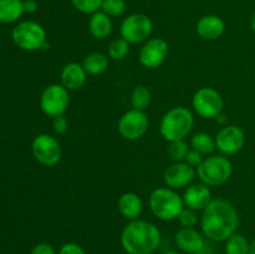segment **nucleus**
I'll list each match as a JSON object with an SVG mask.
<instances>
[{
	"mask_svg": "<svg viewBox=\"0 0 255 254\" xmlns=\"http://www.w3.org/2000/svg\"><path fill=\"white\" fill-rule=\"evenodd\" d=\"M201 229L203 236L212 242H226L237 233L239 214L233 203L223 198L212 199L202 211Z\"/></svg>",
	"mask_w": 255,
	"mask_h": 254,
	"instance_id": "f257e3e1",
	"label": "nucleus"
},
{
	"mask_svg": "<svg viewBox=\"0 0 255 254\" xmlns=\"http://www.w3.org/2000/svg\"><path fill=\"white\" fill-rule=\"evenodd\" d=\"M120 242L127 254H154L161 246L162 234L156 224L138 218L128 221Z\"/></svg>",
	"mask_w": 255,
	"mask_h": 254,
	"instance_id": "f03ea898",
	"label": "nucleus"
},
{
	"mask_svg": "<svg viewBox=\"0 0 255 254\" xmlns=\"http://www.w3.org/2000/svg\"><path fill=\"white\" fill-rule=\"evenodd\" d=\"M194 126V115L184 106H176L166 111L159 121V133L167 142L186 139Z\"/></svg>",
	"mask_w": 255,
	"mask_h": 254,
	"instance_id": "7ed1b4c3",
	"label": "nucleus"
},
{
	"mask_svg": "<svg viewBox=\"0 0 255 254\" xmlns=\"http://www.w3.org/2000/svg\"><path fill=\"white\" fill-rule=\"evenodd\" d=\"M148 206L152 214L157 219L171 222L178 218L179 213L184 208L183 198L181 194L169 187H157L148 197Z\"/></svg>",
	"mask_w": 255,
	"mask_h": 254,
	"instance_id": "20e7f679",
	"label": "nucleus"
},
{
	"mask_svg": "<svg viewBox=\"0 0 255 254\" xmlns=\"http://www.w3.org/2000/svg\"><path fill=\"white\" fill-rule=\"evenodd\" d=\"M199 182L208 187H219L231 179L233 163L223 154H211L204 157L203 162L196 168Z\"/></svg>",
	"mask_w": 255,
	"mask_h": 254,
	"instance_id": "39448f33",
	"label": "nucleus"
},
{
	"mask_svg": "<svg viewBox=\"0 0 255 254\" xmlns=\"http://www.w3.org/2000/svg\"><path fill=\"white\" fill-rule=\"evenodd\" d=\"M14 44L24 51H37L47 49L46 30L41 24L32 20H26L15 25L11 31Z\"/></svg>",
	"mask_w": 255,
	"mask_h": 254,
	"instance_id": "423d86ee",
	"label": "nucleus"
},
{
	"mask_svg": "<svg viewBox=\"0 0 255 254\" xmlns=\"http://www.w3.org/2000/svg\"><path fill=\"white\" fill-rule=\"evenodd\" d=\"M153 22L151 17L142 12H133L124 19L120 25V35L129 44H143L151 37Z\"/></svg>",
	"mask_w": 255,
	"mask_h": 254,
	"instance_id": "0eeeda50",
	"label": "nucleus"
},
{
	"mask_svg": "<svg viewBox=\"0 0 255 254\" xmlns=\"http://www.w3.org/2000/svg\"><path fill=\"white\" fill-rule=\"evenodd\" d=\"M224 101L221 92L211 86H203L192 97L193 111L202 119H216L223 112Z\"/></svg>",
	"mask_w": 255,
	"mask_h": 254,
	"instance_id": "6e6552de",
	"label": "nucleus"
},
{
	"mask_svg": "<svg viewBox=\"0 0 255 254\" xmlns=\"http://www.w3.org/2000/svg\"><path fill=\"white\" fill-rule=\"evenodd\" d=\"M39 105L47 117H57L65 115L70 105V91L61 84H51L45 87L40 96Z\"/></svg>",
	"mask_w": 255,
	"mask_h": 254,
	"instance_id": "1a4fd4ad",
	"label": "nucleus"
},
{
	"mask_svg": "<svg viewBox=\"0 0 255 254\" xmlns=\"http://www.w3.org/2000/svg\"><path fill=\"white\" fill-rule=\"evenodd\" d=\"M31 152L40 164L54 167L60 162L62 156L61 144L56 137L49 133H40L31 143Z\"/></svg>",
	"mask_w": 255,
	"mask_h": 254,
	"instance_id": "9d476101",
	"label": "nucleus"
},
{
	"mask_svg": "<svg viewBox=\"0 0 255 254\" xmlns=\"http://www.w3.org/2000/svg\"><path fill=\"white\" fill-rule=\"evenodd\" d=\"M149 127L148 116L144 111L131 109L119 120L117 129L121 137L127 141H137L147 133Z\"/></svg>",
	"mask_w": 255,
	"mask_h": 254,
	"instance_id": "9b49d317",
	"label": "nucleus"
},
{
	"mask_svg": "<svg viewBox=\"0 0 255 254\" xmlns=\"http://www.w3.org/2000/svg\"><path fill=\"white\" fill-rule=\"evenodd\" d=\"M169 45L162 37H149L138 52V61L148 70L158 69L168 57Z\"/></svg>",
	"mask_w": 255,
	"mask_h": 254,
	"instance_id": "f8f14e48",
	"label": "nucleus"
},
{
	"mask_svg": "<svg viewBox=\"0 0 255 254\" xmlns=\"http://www.w3.org/2000/svg\"><path fill=\"white\" fill-rule=\"evenodd\" d=\"M216 139L217 149L223 156H233L241 152L246 144V133L237 125H226L222 127L217 134Z\"/></svg>",
	"mask_w": 255,
	"mask_h": 254,
	"instance_id": "ddd939ff",
	"label": "nucleus"
},
{
	"mask_svg": "<svg viewBox=\"0 0 255 254\" xmlns=\"http://www.w3.org/2000/svg\"><path fill=\"white\" fill-rule=\"evenodd\" d=\"M197 177L196 168L186 162H173L163 172L164 186L172 189H184L193 183Z\"/></svg>",
	"mask_w": 255,
	"mask_h": 254,
	"instance_id": "4468645a",
	"label": "nucleus"
},
{
	"mask_svg": "<svg viewBox=\"0 0 255 254\" xmlns=\"http://www.w3.org/2000/svg\"><path fill=\"white\" fill-rule=\"evenodd\" d=\"M183 203L187 208L194 209L197 212H202L212 202L211 187L206 186L202 182L189 184L183 192Z\"/></svg>",
	"mask_w": 255,
	"mask_h": 254,
	"instance_id": "2eb2a0df",
	"label": "nucleus"
},
{
	"mask_svg": "<svg viewBox=\"0 0 255 254\" xmlns=\"http://www.w3.org/2000/svg\"><path fill=\"white\" fill-rule=\"evenodd\" d=\"M174 242L179 251L187 254H193L204 251V236L196 228H179L174 234Z\"/></svg>",
	"mask_w": 255,
	"mask_h": 254,
	"instance_id": "dca6fc26",
	"label": "nucleus"
},
{
	"mask_svg": "<svg viewBox=\"0 0 255 254\" xmlns=\"http://www.w3.org/2000/svg\"><path fill=\"white\" fill-rule=\"evenodd\" d=\"M196 31L201 39L206 41H214L223 36L226 31V22L218 15H204L197 21Z\"/></svg>",
	"mask_w": 255,
	"mask_h": 254,
	"instance_id": "f3484780",
	"label": "nucleus"
},
{
	"mask_svg": "<svg viewBox=\"0 0 255 254\" xmlns=\"http://www.w3.org/2000/svg\"><path fill=\"white\" fill-rule=\"evenodd\" d=\"M87 80V72L82 64L69 62L62 67L60 72V84L69 91H79L85 86Z\"/></svg>",
	"mask_w": 255,
	"mask_h": 254,
	"instance_id": "a211bd4d",
	"label": "nucleus"
},
{
	"mask_svg": "<svg viewBox=\"0 0 255 254\" xmlns=\"http://www.w3.org/2000/svg\"><path fill=\"white\" fill-rule=\"evenodd\" d=\"M117 208L122 217L128 221H134L138 219L143 212V202L134 192H125L117 201Z\"/></svg>",
	"mask_w": 255,
	"mask_h": 254,
	"instance_id": "6ab92c4d",
	"label": "nucleus"
},
{
	"mask_svg": "<svg viewBox=\"0 0 255 254\" xmlns=\"http://www.w3.org/2000/svg\"><path fill=\"white\" fill-rule=\"evenodd\" d=\"M114 30V22L112 17L105 14L104 11H97L90 15L89 19V31L96 40H105L112 34Z\"/></svg>",
	"mask_w": 255,
	"mask_h": 254,
	"instance_id": "aec40b11",
	"label": "nucleus"
},
{
	"mask_svg": "<svg viewBox=\"0 0 255 254\" xmlns=\"http://www.w3.org/2000/svg\"><path fill=\"white\" fill-rule=\"evenodd\" d=\"M82 66L87 75L91 76H99V75L105 74L110 66V57L102 52H91L86 55L82 60Z\"/></svg>",
	"mask_w": 255,
	"mask_h": 254,
	"instance_id": "412c9836",
	"label": "nucleus"
},
{
	"mask_svg": "<svg viewBox=\"0 0 255 254\" xmlns=\"http://www.w3.org/2000/svg\"><path fill=\"white\" fill-rule=\"evenodd\" d=\"M24 14V0H0V24L17 21Z\"/></svg>",
	"mask_w": 255,
	"mask_h": 254,
	"instance_id": "4be33fe9",
	"label": "nucleus"
},
{
	"mask_svg": "<svg viewBox=\"0 0 255 254\" xmlns=\"http://www.w3.org/2000/svg\"><path fill=\"white\" fill-rule=\"evenodd\" d=\"M189 146L192 149L199 152L203 156H211L217 151L216 139L207 132H197L191 137Z\"/></svg>",
	"mask_w": 255,
	"mask_h": 254,
	"instance_id": "5701e85b",
	"label": "nucleus"
},
{
	"mask_svg": "<svg viewBox=\"0 0 255 254\" xmlns=\"http://www.w3.org/2000/svg\"><path fill=\"white\" fill-rule=\"evenodd\" d=\"M131 101L132 109L139 110V111H146L152 102V94L149 89L144 85H137L131 92Z\"/></svg>",
	"mask_w": 255,
	"mask_h": 254,
	"instance_id": "b1692460",
	"label": "nucleus"
},
{
	"mask_svg": "<svg viewBox=\"0 0 255 254\" xmlns=\"http://www.w3.org/2000/svg\"><path fill=\"white\" fill-rule=\"evenodd\" d=\"M224 252L226 254H248L251 242L246 236L241 233H234L224 242Z\"/></svg>",
	"mask_w": 255,
	"mask_h": 254,
	"instance_id": "393cba45",
	"label": "nucleus"
},
{
	"mask_svg": "<svg viewBox=\"0 0 255 254\" xmlns=\"http://www.w3.org/2000/svg\"><path fill=\"white\" fill-rule=\"evenodd\" d=\"M129 46H131V44L128 41L122 39L121 36L116 37L109 44L107 56L111 60H116V61L117 60H124L129 54Z\"/></svg>",
	"mask_w": 255,
	"mask_h": 254,
	"instance_id": "a878e982",
	"label": "nucleus"
},
{
	"mask_svg": "<svg viewBox=\"0 0 255 254\" xmlns=\"http://www.w3.org/2000/svg\"><path fill=\"white\" fill-rule=\"evenodd\" d=\"M189 149L191 148H189L186 139H179V141L168 142L167 153L173 162H184Z\"/></svg>",
	"mask_w": 255,
	"mask_h": 254,
	"instance_id": "bb28decb",
	"label": "nucleus"
},
{
	"mask_svg": "<svg viewBox=\"0 0 255 254\" xmlns=\"http://www.w3.org/2000/svg\"><path fill=\"white\" fill-rule=\"evenodd\" d=\"M127 5L125 0H102L101 11L110 17H119L126 12Z\"/></svg>",
	"mask_w": 255,
	"mask_h": 254,
	"instance_id": "cd10ccee",
	"label": "nucleus"
},
{
	"mask_svg": "<svg viewBox=\"0 0 255 254\" xmlns=\"http://www.w3.org/2000/svg\"><path fill=\"white\" fill-rule=\"evenodd\" d=\"M71 4L81 14L92 15L101 10L102 0H71Z\"/></svg>",
	"mask_w": 255,
	"mask_h": 254,
	"instance_id": "c85d7f7f",
	"label": "nucleus"
},
{
	"mask_svg": "<svg viewBox=\"0 0 255 254\" xmlns=\"http://www.w3.org/2000/svg\"><path fill=\"white\" fill-rule=\"evenodd\" d=\"M177 221L181 224L182 228H194L201 222V217L198 216L197 211L184 207L181 213H179Z\"/></svg>",
	"mask_w": 255,
	"mask_h": 254,
	"instance_id": "c756f323",
	"label": "nucleus"
},
{
	"mask_svg": "<svg viewBox=\"0 0 255 254\" xmlns=\"http://www.w3.org/2000/svg\"><path fill=\"white\" fill-rule=\"evenodd\" d=\"M52 129L56 134H65L69 131V121L65 117V115L52 119Z\"/></svg>",
	"mask_w": 255,
	"mask_h": 254,
	"instance_id": "7c9ffc66",
	"label": "nucleus"
},
{
	"mask_svg": "<svg viewBox=\"0 0 255 254\" xmlns=\"http://www.w3.org/2000/svg\"><path fill=\"white\" fill-rule=\"evenodd\" d=\"M57 254H86L85 249L75 242H67L60 247Z\"/></svg>",
	"mask_w": 255,
	"mask_h": 254,
	"instance_id": "2f4dec72",
	"label": "nucleus"
},
{
	"mask_svg": "<svg viewBox=\"0 0 255 254\" xmlns=\"http://www.w3.org/2000/svg\"><path fill=\"white\" fill-rule=\"evenodd\" d=\"M30 254H57V252L54 248V246L46 243V242H41V243H37L32 247Z\"/></svg>",
	"mask_w": 255,
	"mask_h": 254,
	"instance_id": "473e14b6",
	"label": "nucleus"
},
{
	"mask_svg": "<svg viewBox=\"0 0 255 254\" xmlns=\"http://www.w3.org/2000/svg\"><path fill=\"white\" fill-rule=\"evenodd\" d=\"M203 159H204L203 154H201V153H199V152L194 151V149L191 148V149H189L188 153H187L184 162H186V163H188L189 166H192V167H194V168H197V167H198L199 164H201L202 162H203Z\"/></svg>",
	"mask_w": 255,
	"mask_h": 254,
	"instance_id": "72a5a7b5",
	"label": "nucleus"
},
{
	"mask_svg": "<svg viewBox=\"0 0 255 254\" xmlns=\"http://www.w3.org/2000/svg\"><path fill=\"white\" fill-rule=\"evenodd\" d=\"M37 7L39 5H37L36 0H24V12L26 14H34Z\"/></svg>",
	"mask_w": 255,
	"mask_h": 254,
	"instance_id": "f704fd0d",
	"label": "nucleus"
},
{
	"mask_svg": "<svg viewBox=\"0 0 255 254\" xmlns=\"http://www.w3.org/2000/svg\"><path fill=\"white\" fill-rule=\"evenodd\" d=\"M214 120H216V121L218 122L219 125H222V126H226V125H227V117L224 116L223 112H222L221 115H218V116H217Z\"/></svg>",
	"mask_w": 255,
	"mask_h": 254,
	"instance_id": "c9c22d12",
	"label": "nucleus"
},
{
	"mask_svg": "<svg viewBox=\"0 0 255 254\" xmlns=\"http://www.w3.org/2000/svg\"><path fill=\"white\" fill-rule=\"evenodd\" d=\"M248 254H255V238L251 242V247H249V253Z\"/></svg>",
	"mask_w": 255,
	"mask_h": 254,
	"instance_id": "e433bc0d",
	"label": "nucleus"
},
{
	"mask_svg": "<svg viewBox=\"0 0 255 254\" xmlns=\"http://www.w3.org/2000/svg\"><path fill=\"white\" fill-rule=\"evenodd\" d=\"M251 27H252V30L255 32V12L252 15V17H251Z\"/></svg>",
	"mask_w": 255,
	"mask_h": 254,
	"instance_id": "4c0bfd02",
	"label": "nucleus"
},
{
	"mask_svg": "<svg viewBox=\"0 0 255 254\" xmlns=\"http://www.w3.org/2000/svg\"><path fill=\"white\" fill-rule=\"evenodd\" d=\"M163 254H181V253H178V252H174V251H169V252H164Z\"/></svg>",
	"mask_w": 255,
	"mask_h": 254,
	"instance_id": "58836bf2",
	"label": "nucleus"
},
{
	"mask_svg": "<svg viewBox=\"0 0 255 254\" xmlns=\"http://www.w3.org/2000/svg\"><path fill=\"white\" fill-rule=\"evenodd\" d=\"M193 254H207V253L204 251H202V252H197V253H193Z\"/></svg>",
	"mask_w": 255,
	"mask_h": 254,
	"instance_id": "ea45409f",
	"label": "nucleus"
}]
</instances>
